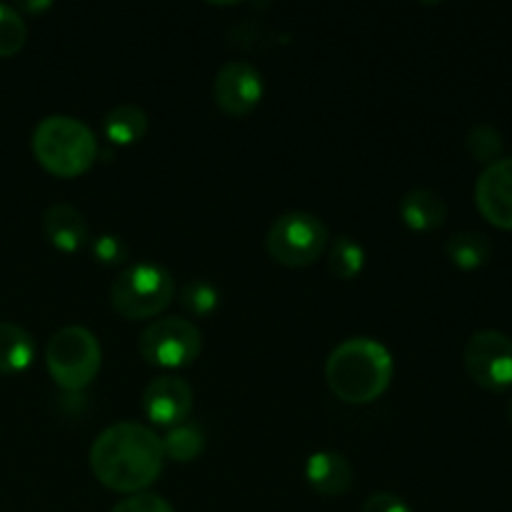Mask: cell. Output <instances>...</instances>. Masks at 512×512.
<instances>
[{"label": "cell", "instance_id": "cell-1", "mask_svg": "<svg viewBox=\"0 0 512 512\" xmlns=\"http://www.w3.org/2000/svg\"><path fill=\"white\" fill-rule=\"evenodd\" d=\"M163 440L148 425L115 423L90 445L93 475L115 493H143L163 473Z\"/></svg>", "mask_w": 512, "mask_h": 512}, {"label": "cell", "instance_id": "cell-2", "mask_svg": "<svg viewBox=\"0 0 512 512\" xmlns=\"http://www.w3.org/2000/svg\"><path fill=\"white\" fill-rule=\"evenodd\" d=\"M325 378H328L330 390L343 403H373L388 390L390 380H393V355L380 340H343L330 353Z\"/></svg>", "mask_w": 512, "mask_h": 512}, {"label": "cell", "instance_id": "cell-3", "mask_svg": "<svg viewBox=\"0 0 512 512\" xmlns=\"http://www.w3.org/2000/svg\"><path fill=\"white\" fill-rule=\"evenodd\" d=\"M33 153L48 173L75 178L95 163L98 140L83 120L48 115L33 130Z\"/></svg>", "mask_w": 512, "mask_h": 512}, {"label": "cell", "instance_id": "cell-4", "mask_svg": "<svg viewBox=\"0 0 512 512\" xmlns=\"http://www.w3.org/2000/svg\"><path fill=\"white\" fill-rule=\"evenodd\" d=\"M175 293L173 275L158 263H133L115 278L110 303L125 320L155 318L170 305Z\"/></svg>", "mask_w": 512, "mask_h": 512}, {"label": "cell", "instance_id": "cell-5", "mask_svg": "<svg viewBox=\"0 0 512 512\" xmlns=\"http://www.w3.org/2000/svg\"><path fill=\"white\" fill-rule=\"evenodd\" d=\"M48 370L63 390L78 393L95 380L100 370V343L83 325H65L50 338L45 350Z\"/></svg>", "mask_w": 512, "mask_h": 512}, {"label": "cell", "instance_id": "cell-6", "mask_svg": "<svg viewBox=\"0 0 512 512\" xmlns=\"http://www.w3.org/2000/svg\"><path fill=\"white\" fill-rule=\"evenodd\" d=\"M268 253L275 263L288 268H303L315 263L328 245V228L323 220L313 213L293 210L285 213L270 225L268 230Z\"/></svg>", "mask_w": 512, "mask_h": 512}, {"label": "cell", "instance_id": "cell-7", "mask_svg": "<svg viewBox=\"0 0 512 512\" xmlns=\"http://www.w3.org/2000/svg\"><path fill=\"white\" fill-rule=\"evenodd\" d=\"M200 348H203V335L198 325L178 315L150 323L138 340L140 355L160 368H185L198 358Z\"/></svg>", "mask_w": 512, "mask_h": 512}, {"label": "cell", "instance_id": "cell-8", "mask_svg": "<svg viewBox=\"0 0 512 512\" xmlns=\"http://www.w3.org/2000/svg\"><path fill=\"white\" fill-rule=\"evenodd\" d=\"M465 368L470 378L488 390L512 385V340L500 330H480L465 345Z\"/></svg>", "mask_w": 512, "mask_h": 512}, {"label": "cell", "instance_id": "cell-9", "mask_svg": "<svg viewBox=\"0 0 512 512\" xmlns=\"http://www.w3.org/2000/svg\"><path fill=\"white\" fill-rule=\"evenodd\" d=\"M263 75L248 60H230L213 80V98L223 113L248 115L263 100Z\"/></svg>", "mask_w": 512, "mask_h": 512}, {"label": "cell", "instance_id": "cell-10", "mask_svg": "<svg viewBox=\"0 0 512 512\" xmlns=\"http://www.w3.org/2000/svg\"><path fill=\"white\" fill-rule=\"evenodd\" d=\"M475 203L490 225L512 230V158L485 165L475 185Z\"/></svg>", "mask_w": 512, "mask_h": 512}, {"label": "cell", "instance_id": "cell-11", "mask_svg": "<svg viewBox=\"0 0 512 512\" xmlns=\"http://www.w3.org/2000/svg\"><path fill=\"white\" fill-rule=\"evenodd\" d=\"M143 410L155 425L175 428L193 410V388L180 375H158L143 390Z\"/></svg>", "mask_w": 512, "mask_h": 512}, {"label": "cell", "instance_id": "cell-12", "mask_svg": "<svg viewBox=\"0 0 512 512\" xmlns=\"http://www.w3.org/2000/svg\"><path fill=\"white\" fill-rule=\"evenodd\" d=\"M305 478L315 493L325 495V498H338V495L348 493L350 485H353V465L348 463L343 453L320 450L308 458Z\"/></svg>", "mask_w": 512, "mask_h": 512}, {"label": "cell", "instance_id": "cell-13", "mask_svg": "<svg viewBox=\"0 0 512 512\" xmlns=\"http://www.w3.org/2000/svg\"><path fill=\"white\" fill-rule=\"evenodd\" d=\"M45 238L60 253H75L88 243V220L75 205L55 203L43 215Z\"/></svg>", "mask_w": 512, "mask_h": 512}, {"label": "cell", "instance_id": "cell-14", "mask_svg": "<svg viewBox=\"0 0 512 512\" xmlns=\"http://www.w3.org/2000/svg\"><path fill=\"white\" fill-rule=\"evenodd\" d=\"M400 215H403L405 225L410 230L428 233V230L440 228L445 223L448 208H445V200L435 190L415 188L400 200Z\"/></svg>", "mask_w": 512, "mask_h": 512}, {"label": "cell", "instance_id": "cell-15", "mask_svg": "<svg viewBox=\"0 0 512 512\" xmlns=\"http://www.w3.org/2000/svg\"><path fill=\"white\" fill-rule=\"evenodd\" d=\"M103 130L110 143L133 145L143 140V135L148 133V115H145L140 105L120 103L108 110L103 120Z\"/></svg>", "mask_w": 512, "mask_h": 512}, {"label": "cell", "instance_id": "cell-16", "mask_svg": "<svg viewBox=\"0 0 512 512\" xmlns=\"http://www.w3.org/2000/svg\"><path fill=\"white\" fill-rule=\"evenodd\" d=\"M35 340L15 323H0V373L13 375L33 363Z\"/></svg>", "mask_w": 512, "mask_h": 512}, {"label": "cell", "instance_id": "cell-17", "mask_svg": "<svg viewBox=\"0 0 512 512\" xmlns=\"http://www.w3.org/2000/svg\"><path fill=\"white\" fill-rule=\"evenodd\" d=\"M445 250H448V258L463 270L483 268L490 260V255H493L490 238L478 233V230H463V233L453 235L448 245H445Z\"/></svg>", "mask_w": 512, "mask_h": 512}, {"label": "cell", "instance_id": "cell-18", "mask_svg": "<svg viewBox=\"0 0 512 512\" xmlns=\"http://www.w3.org/2000/svg\"><path fill=\"white\" fill-rule=\"evenodd\" d=\"M205 450V433L200 425L195 423H180L168 430L163 438V453L165 458L175 460V463H190L198 458Z\"/></svg>", "mask_w": 512, "mask_h": 512}, {"label": "cell", "instance_id": "cell-19", "mask_svg": "<svg viewBox=\"0 0 512 512\" xmlns=\"http://www.w3.org/2000/svg\"><path fill=\"white\" fill-rule=\"evenodd\" d=\"M330 273L338 280H353L355 275H360L365 265V250L363 245L358 243L350 235H338L330 248Z\"/></svg>", "mask_w": 512, "mask_h": 512}, {"label": "cell", "instance_id": "cell-20", "mask_svg": "<svg viewBox=\"0 0 512 512\" xmlns=\"http://www.w3.org/2000/svg\"><path fill=\"white\" fill-rule=\"evenodd\" d=\"M28 38V25L13 5L0 3V58L18 53Z\"/></svg>", "mask_w": 512, "mask_h": 512}, {"label": "cell", "instance_id": "cell-21", "mask_svg": "<svg viewBox=\"0 0 512 512\" xmlns=\"http://www.w3.org/2000/svg\"><path fill=\"white\" fill-rule=\"evenodd\" d=\"M220 303V293L213 283L205 278L188 280L180 290V305L193 315H210Z\"/></svg>", "mask_w": 512, "mask_h": 512}, {"label": "cell", "instance_id": "cell-22", "mask_svg": "<svg viewBox=\"0 0 512 512\" xmlns=\"http://www.w3.org/2000/svg\"><path fill=\"white\" fill-rule=\"evenodd\" d=\"M465 145H468L470 155L475 160L488 165L500 160V153H503V138H500V133L493 125H475L468 133V138H465Z\"/></svg>", "mask_w": 512, "mask_h": 512}, {"label": "cell", "instance_id": "cell-23", "mask_svg": "<svg viewBox=\"0 0 512 512\" xmlns=\"http://www.w3.org/2000/svg\"><path fill=\"white\" fill-rule=\"evenodd\" d=\"M93 255L103 265H118L128 255V245H125V240L120 235L103 233L93 240Z\"/></svg>", "mask_w": 512, "mask_h": 512}, {"label": "cell", "instance_id": "cell-24", "mask_svg": "<svg viewBox=\"0 0 512 512\" xmlns=\"http://www.w3.org/2000/svg\"><path fill=\"white\" fill-rule=\"evenodd\" d=\"M110 512H175L173 505L155 493H135L130 498L120 500Z\"/></svg>", "mask_w": 512, "mask_h": 512}, {"label": "cell", "instance_id": "cell-25", "mask_svg": "<svg viewBox=\"0 0 512 512\" xmlns=\"http://www.w3.org/2000/svg\"><path fill=\"white\" fill-rule=\"evenodd\" d=\"M360 512H413L403 498L393 493H375L365 500Z\"/></svg>", "mask_w": 512, "mask_h": 512}, {"label": "cell", "instance_id": "cell-26", "mask_svg": "<svg viewBox=\"0 0 512 512\" xmlns=\"http://www.w3.org/2000/svg\"><path fill=\"white\" fill-rule=\"evenodd\" d=\"M508 413H510V420H512V403H510V410H508Z\"/></svg>", "mask_w": 512, "mask_h": 512}]
</instances>
